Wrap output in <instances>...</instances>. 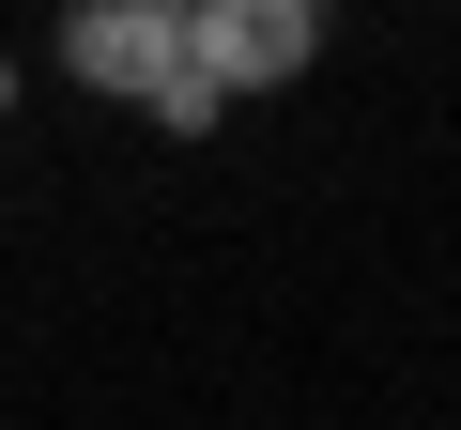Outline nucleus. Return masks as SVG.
Instances as JSON below:
<instances>
[{
  "label": "nucleus",
  "instance_id": "1",
  "mask_svg": "<svg viewBox=\"0 0 461 430\" xmlns=\"http://www.w3.org/2000/svg\"><path fill=\"white\" fill-rule=\"evenodd\" d=\"M185 62L215 93H277V77L323 62V16H308V0H185Z\"/></svg>",
  "mask_w": 461,
  "mask_h": 430
},
{
  "label": "nucleus",
  "instance_id": "2",
  "mask_svg": "<svg viewBox=\"0 0 461 430\" xmlns=\"http://www.w3.org/2000/svg\"><path fill=\"white\" fill-rule=\"evenodd\" d=\"M47 47H62V77H93V93H139V108H154V93L185 77V0H77Z\"/></svg>",
  "mask_w": 461,
  "mask_h": 430
},
{
  "label": "nucleus",
  "instance_id": "3",
  "mask_svg": "<svg viewBox=\"0 0 461 430\" xmlns=\"http://www.w3.org/2000/svg\"><path fill=\"white\" fill-rule=\"evenodd\" d=\"M139 123H154V139H215V123H230V93H215V77H200V62H185V77H169V93H154V108H139Z\"/></svg>",
  "mask_w": 461,
  "mask_h": 430
},
{
  "label": "nucleus",
  "instance_id": "4",
  "mask_svg": "<svg viewBox=\"0 0 461 430\" xmlns=\"http://www.w3.org/2000/svg\"><path fill=\"white\" fill-rule=\"evenodd\" d=\"M0 108H16V62H0Z\"/></svg>",
  "mask_w": 461,
  "mask_h": 430
}]
</instances>
